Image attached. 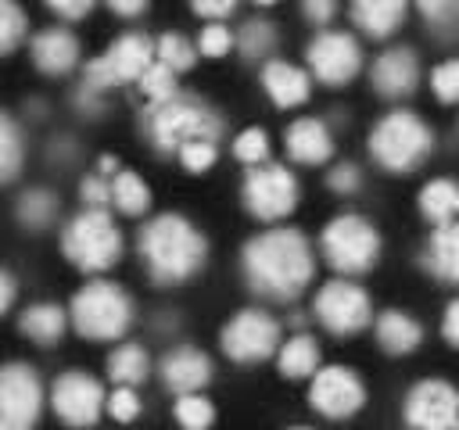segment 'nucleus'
<instances>
[{
	"label": "nucleus",
	"mask_w": 459,
	"mask_h": 430,
	"mask_svg": "<svg viewBox=\"0 0 459 430\" xmlns=\"http://www.w3.org/2000/svg\"><path fill=\"white\" fill-rule=\"evenodd\" d=\"M316 272L308 240L298 229H265L244 244V276L255 294L290 301Z\"/></svg>",
	"instance_id": "nucleus-1"
},
{
	"label": "nucleus",
	"mask_w": 459,
	"mask_h": 430,
	"mask_svg": "<svg viewBox=\"0 0 459 430\" xmlns=\"http://www.w3.org/2000/svg\"><path fill=\"white\" fill-rule=\"evenodd\" d=\"M140 258L147 262L151 276L158 283H179L190 280L208 254L204 236L183 219V215H158L140 229Z\"/></svg>",
	"instance_id": "nucleus-2"
},
{
	"label": "nucleus",
	"mask_w": 459,
	"mask_h": 430,
	"mask_svg": "<svg viewBox=\"0 0 459 430\" xmlns=\"http://www.w3.org/2000/svg\"><path fill=\"white\" fill-rule=\"evenodd\" d=\"M434 147L430 125L416 111H391L369 133V154L387 172H412Z\"/></svg>",
	"instance_id": "nucleus-3"
},
{
	"label": "nucleus",
	"mask_w": 459,
	"mask_h": 430,
	"mask_svg": "<svg viewBox=\"0 0 459 430\" xmlns=\"http://www.w3.org/2000/svg\"><path fill=\"white\" fill-rule=\"evenodd\" d=\"M147 125L161 150H179L183 143H215L222 133V122L208 104L179 93L154 104Z\"/></svg>",
	"instance_id": "nucleus-4"
},
{
	"label": "nucleus",
	"mask_w": 459,
	"mask_h": 430,
	"mask_svg": "<svg viewBox=\"0 0 459 430\" xmlns=\"http://www.w3.org/2000/svg\"><path fill=\"white\" fill-rule=\"evenodd\" d=\"M72 326L90 340H115L133 322V301L118 283L93 280L72 297Z\"/></svg>",
	"instance_id": "nucleus-5"
},
{
	"label": "nucleus",
	"mask_w": 459,
	"mask_h": 430,
	"mask_svg": "<svg viewBox=\"0 0 459 430\" xmlns=\"http://www.w3.org/2000/svg\"><path fill=\"white\" fill-rule=\"evenodd\" d=\"M61 247H65V254H68L72 265H79L86 272H104L122 254V233H118L115 219L108 211L86 208V211H79L65 226Z\"/></svg>",
	"instance_id": "nucleus-6"
},
{
	"label": "nucleus",
	"mask_w": 459,
	"mask_h": 430,
	"mask_svg": "<svg viewBox=\"0 0 459 430\" xmlns=\"http://www.w3.org/2000/svg\"><path fill=\"white\" fill-rule=\"evenodd\" d=\"M323 258L337 272H366L380 258V233L362 215H337L323 229Z\"/></svg>",
	"instance_id": "nucleus-7"
},
{
	"label": "nucleus",
	"mask_w": 459,
	"mask_h": 430,
	"mask_svg": "<svg viewBox=\"0 0 459 430\" xmlns=\"http://www.w3.org/2000/svg\"><path fill=\"white\" fill-rule=\"evenodd\" d=\"M43 408V383L32 366H0V430H32Z\"/></svg>",
	"instance_id": "nucleus-8"
},
{
	"label": "nucleus",
	"mask_w": 459,
	"mask_h": 430,
	"mask_svg": "<svg viewBox=\"0 0 459 430\" xmlns=\"http://www.w3.org/2000/svg\"><path fill=\"white\" fill-rule=\"evenodd\" d=\"M244 201L247 211L265 222L283 219L298 204V179L283 165H255L244 179Z\"/></svg>",
	"instance_id": "nucleus-9"
},
{
	"label": "nucleus",
	"mask_w": 459,
	"mask_h": 430,
	"mask_svg": "<svg viewBox=\"0 0 459 430\" xmlns=\"http://www.w3.org/2000/svg\"><path fill=\"white\" fill-rule=\"evenodd\" d=\"M280 348V326L269 312L244 308L222 326V351L237 362H258L269 358Z\"/></svg>",
	"instance_id": "nucleus-10"
},
{
	"label": "nucleus",
	"mask_w": 459,
	"mask_h": 430,
	"mask_svg": "<svg viewBox=\"0 0 459 430\" xmlns=\"http://www.w3.org/2000/svg\"><path fill=\"white\" fill-rule=\"evenodd\" d=\"M316 315L330 333H359L362 326H369L373 308L362 287L348 280H333L316 294Z\"/></svg>",
	"instance_id": "nucleus-11"
},
{
	"label": "nucleus",
	"mask_w": 459,
	"mask_h": 430,
	"mask_svg": "<svg viewBox=\"0 0 459 430\" xmlns=\"http://www.w3.org/2000/svg\"><path fill=\"white\" fill-rule=\"evenodd\" d=\"M308 401L316 412L330 416V419H344L351 412L362 408L366 401V387L355 376V369L348 366H326L312 373V387H308Z\"/></svg>",
	"instance_id": "nucleus-12"
},
{
	"label": "nucleus",
	"mask_w": 459,
	"mask_h": 430,
	"mask_svg": "<svg viewBox=\"0 0 459 430\" xmlns=\"http://www.w3.org/2000/svg\"><path fill=\"white\" fill-rule=\"evenodd\" d=\"M50 405L54 412L68 423V426H93L97 416L104 412V391L100 383L82 373V369H68L65 376L54 380L50 387Z\"/></svg>",
	"instance_id": "nucleus-13"
},
{
	"label": "nucleus",
	"mask_w": 459,
	"mask_h": 430,
	"mask_svg": "<svg viewBox=\"0 0 459 430\" xmlns=\"http://www.w3.org/2000/svg\"><path fill=\"white\" fill-rule=\"evenodd\" d=\"M405 419L412 430H455L459 394L445 380H423L405 398Z\"/></svg>",
	"instance_id": "nucleus-14"
},
{
	"label": "nucleus",
	"mask_w": 459,
	"mask_h": 430,
	"mask_svg": "<svg viewBox=\"0 0 459 430\" xmlns=\"http://www.w3.org/2000/svg\"><path fill=\"white\" fill-rule=\"evenodd\" d=\"M308 68L319 82L341 86V82L355 79V72L362 68V50H359L355 36H348V32H319L308 43Z\"/></svg>",
	"instance_id": "nucleus-15"
},
{
	"label": "nucleus",
	"mask_w": 459,
	"mask_h": 430,
	"mask_svg": "<svg viewBox=\"0 0 459 430\" xmlns=\"http://www.w3.org/2000/svg\"><path fill=\"white\" fill-rule=\"evenodd\" d=\"M420 82V61L409 47H391L373 61V86L380 97H409Z\"/></svg>",
	"instance_id": "nucleus-16"
},
{
	"label": "nucleus",
	"mask_w": 459,
	"mask_h": 430,
	"mask_svg": "<svg viewBox=\"0 0 459 430\" xmlns=\"http://www.w3.org/2000/svg\"><path fill=\"white\" fill-rule=\"evenodd\" d=\"M100 61L115 82H129V79H140V72L154 61V43L143 32H126L100 54Z\"/></svg>",
	"instance_id": "nucleus-17"
},
{
	"label": "nucleus",
	"mask_w": 459,
	"mask_h": 430,
	"mask_svg": "<svg viewBox=\"0 0 459 430\" xmlns=\"http://www.w3.org/2000/svg\"><path fill=\"white\" fill-rule=\"evenodd\" d=\"M161 376H165V387L179 394H194L212 380V358L197 348H176L161 358Z\"/></svg>",
	"instance_id": "nucleus-18"
},
{
	"label": "nucleus",
	"mask_w": 459,
	"mask_h": 430,
	"mask_svg": "<svg viewBox=\"0 0 459 430\" xmlns=\"http://www.w3.org/2000/svg\"><path fill=\"white\" fill-rule=\"evenodd\" d=\"M32 61L47 75H65L79 64V39L68 29H43L32 36Z\"/></svg>",
	"instance_id": "nucleus-19"
},
{
	"label": "nucleus",
	"mask_w": 459,
	"mask_h": 430,
	"mask_svg": "<svg viewBox=\"0 0 459 430\" xmlns=\"http://www.w3.org/2000/svg\"><path fill=\"white\" fill-rule=\"evenodd\" d=\"M283 140H287V154L301 165H323L333 154V136L319 118H298Z\"/></svg>",
	"instance_id": "nucleus-20"
},
{
	"label": "nucleus",
	"mask_w": 459,
	"mask_h": 430,
	"mask_svg": "<svg viewBox=\"0 0 459 430\" xmlns=\"http://www.w3.org/2000/svg\"><path fill=\"white\" fill-rule=\"evenodd\" d=\"M262 86H265V93L273 97V104H280V108H298V104H305L308 93H312L308 75H305L298 64H290V61H265V68H262Z\"/></svg>",
	"instance_id": "nucleus-21"
},
{
	"label": "nucleus",
	"mask_w": 459,
	"mask_h": 430,
	"mask_svg": "<svg viewBox=\"0 0 459 430\" xmlns=\"http://www.w3.org/2000/svg\"><path fill=\"white\" fill-rule=\"evenodd\" d=\"M405 7L409 0H351V22L366 36L384 39L405 22Z\"/></svg>",
	"instance_id": "nucleus-22"
},
{
	"label": "nucleus",
	"mask_w": 459,
	"mask_h": 430,
	"mask_svg": "<svg viewBox=\"0 0 459 430\" xmlns=\"http://www.w3.org/2000/svg\"><path fill=\"white\" fill-rule=\"evenodd\" d=\"M420 337H423V330H420V322L409 312L391 308V312L377 315V340H380V348L387 355H409V351H416Z\"/></svg>",
	"instance_id": "nucleus-23"
},
{
	"label": "nucleus",
	"mask_w": 459,
	"mask_h": 430,
	"mask_svg": "<svg viewBox=\"0 0 459 430\" xmlns=\"http://www.w3.org/2000/svg\"><path fill=\"white\" fill-rule=\"evenodd\" d=\"M427 262L445 283L459 280V229H455V222H441L434 229V236L427 244Z\"/></svg>",
	"instance_id": "nucleus-24"
},
{
	"label": "nucleus",
	"mask_w": 459,
	"mask_h": 430,
	"mask_svg": "<svg viewBox=\"0 0 459 430\" xmlns=\"http://www.w3.org/2000/svg\"><path fill=\"white\" fill-rule=\"evenodd\" d=\"M65 319H68V315H65L57 305L39 301V305H29V308L22 312L18 326H22V333L32 337L36 344H54V340H61V333H65Z\"/></svg>",
	"instance_id": "nucleus-25"
},
{
	"label": "nucleus",
	"mask_w": 459,
	"mask_h": 430,
	"mask_svg": "<svg viewBox=\"0 0 459 430\" xmlns=\"http://www.w3.org/2000/svg\"><path fill=\"white\" fill-rule=\"evenodd\" d=\"M276 351H280V373L290 376V380H305V376H312L316 366H319V344H316L308 333L290 337V340L280 344Z\"/></svg>",
	"instance_id": "nucleus-26"
},
{
	"label": "nucleus",
	"mask_w": 459,
	"mask_h": 430,
	"mask_svg": "<svg viewBox=\"0 0 459 430\" xmlns=\"http://www.w3.org/2000/svg\"><path fill=\"white\" fill-rule=\"evenodd\" d=\"M108 201L122 215H143L151 208V186L136 172H118L111 179V186H108Z\"/></svg>",
	"instance_id": "nucleus-27"
},
{
	"label": "nucleus",
	"mask_w": 459,
	"mask_h": 430,
	"mask_svg": "<svg viewBox=\"0 0 459 430\" xmlns=\"http://www.w3.org/2000/svg\"><path fill=\"white\" fill-rule=\"evenodd\" d=\"M420 211L430 219V222H452L455 211H459V190L452 179H430L423 190H420Z\"/></svg>",
	"instance_id": "nucleus-28"
},
{
	"label": "nucleus",
	"mask_w": 459,
	"mask_h": 430,
	"mask_svg": "<svg viewBox=\"0 0 459 430\" xmlns=\"http://www.w3.org/2000/svg\"><path fill=\"white\" fill-rule=\"evenodd\" d=\"M147 369H151V362H147V351L140 344H122V348H115L108 355V376L115 383H122V387L140 383L147 376Z\"/></svg>",
	"instance_id": "nucleus-29"
},
{
	"label": "nucleus",
	"mask_w": 459,
	"mask_h": 430,
	"mask_svg": "<svg viewBox=\"0 0 459 430\" xmlns=\"http://www.w3.org/2000/svg\"><path fill=\"white\" fill-rule=\"evenodd\" d=\"M240 54L247 57V61H265L273 50H276V29H273V22H265V18H255V22H247L244 29H240Z\"/></svg>",
	"instance_id": "nucleus-30"
},
{
	"label": "nucleus",
	"mask_w": 459,
	"mask_h": 430,
	"mask_svg": "<svg viewBox=\"0 0 459 430\" xmlns=\"http://www.w3.org/2000/svg\"><path fill=\"white\" fill-rule=\"evenodd\" d=\"M57 215V197L50 190H29L22 194L18 201V219L29 226V229H47Z\"/></svg>",
	"instance_id": "nucleus-31"
},
{
	"label": "nucleus",
	"mask_w": 459,
	"mask_h": 430,
	"mask_svg": "<svg viewBox=\"0 0 459 430\" xmlns=\"http://www.w3.org/2000/svg\"><path fill=\"white\" fill-rule=\"evenodd\" d=\"M22 168V133L18 125L0 111V183H11Z\"/></svg>",
	"instance_id": "nucleus-32"
},
{
	"label": "nucleus",
	"mask_w": 459,
	"mask_h": 430,
	"mask_svg": "<svg viewBox=\"0 0 459 430\" xmlns=\"http://www.w3.org/2000/svg\"><path fill=\"white\" fill-rule=\"evenodd\" d=\"M194 47H190V39H183V36H176V32H165L158 43H154V61H161L165 68H172V72H186L190 64H194Z\"/></svg>",
	"instance_id": "nucleus-33"
},
{
	"label": "nucleus",
	"mask_w": 459,
	"mask_h": 430,
	"mask_svg": "<svg viewBox=\"0 0 459 430\" xmlns=\"http://www.w3.org/2000/svg\"><path fill=\"white\" fill-rule=\"evenodd\" d=\"M140 93L143 97H151L154 104H161V100H169V97H176V72L172 68H165L161 61H151L143 72H140Z\"/></svg>",
	"instance_id": "nucleus-34"
},
{
	"label": "nucleus",
	"mask_w": 459,
	"mask_h": 430,
	"mask_svg": "<svg viewBox=\"0 0 459 430\" xmlns=\"http://www.w3.org/2000/svg\"><path fill=\"white\" fill-rule=\"evenodd\" d=\"M176 419L183 430H208L212 419H215V408L204 394H183L176 401Z\"/></svg>",
	"instance_id": "nucleus-35"
},
{
	"label": "nucleus",
	"mask_w": 459,
	"mask_h": 430,
	"mask_svg": "<svg viewBox=\"0 0 459 430\" xmlns=\"http://www.w3.org/2000/svg\"><path fill=\"white\" fill-rule=\"evenodd\" d=\"M25 11L14 4V0H0V54L14 50L25 36Z\"/></svg>",
	"instance_id": "nucleus-36"
},
{
	"label": "nucleus",
	"mask_w": 459,
	"mask_h": 430,
	"mask_svg": "<svg viewBox=\"0 0 459 430\" xmlns=\"http://www.w3.org/2000/svg\"><path fill=\"white\" fill-rule=\"evenodd\" d=\"M233 154H237L240 161H247V165H265V158H269V136H265V129L255 125V129L237 133Z\"/></svg>",
	"instance_id": "nucleus-37"
},
{
	"label": "nucleus",
	"mask_w": 459,
	"mask_h": 430,
	"mask_svg": "<svg viewBox=\"0 0 459 430\" xmlns=\"http://www.w3.org/2000/svg\"><path fill=\"white\" fill-rule=\"evenodd\" d=\"M430 86H434V93H437L441 104H452V100L459 97V61L437 64V68L430 72Z\"/></svg>",
	"instance_id": "nucleus-38"
},
{
	"label": "nucleus",
	"mask_w": 459,
	"mask_h": 430,
	"mask_svg": "<svg viewBox=\"0 0 459 430\" xmlns=\"http://www.w3.org/2000/svg\"><path fill=\"white\" fill-rule=\"evenodd\" d=\"M104 408L111 412V419H118V423H133V419L140 416V398H136L133 387H115V394L104 398Z\"/></svg>",
	"instance_id": "nucleus-39"
},
{
	"label": "nucleus",
	"mask_w": 459,
	"mask_h": 430,
	"mask_svg": "<svg viewBox=\"0 0 459 430\" xmlns=\"http://www.w3.org/2000/svg\"><path fill=\"white\" fill-rule=\"evenodd\" d=\"M176 154H179L183 168H190V172H204L215 165V143H183Z\"/></svg>",
	"instance_id": "nucleus-40"
},
{
	"label": "nucleus",
	"mask_w": 459,
	"mask_h": 430,
	"mask_svg": "<svg viewBox=\"0 0 459 430\" xmlns=\"http://www.w3.org/2000/svg\"><path fill=\"white\" fill-rule=\"evenodd\" d=\"M230 47H233V36H230L226 25L215 22V25L201 29V54H208V57H222Z\"/></svg>",
	"instance_id": "nucleus-41"
},
{
	"label": "nucleus",
	"mask_w": 459,
	"mask_h": 430,
	"mask_svg": "<svg viewBox=\"0 0 459 430\" xmlns=\"http://www.w3.org/2000/svg\"><path fill=\"white\" fill-rule=\"evenodd\" d=\"M416 7L423 11L427 22L452 25V22H455V11H459V0H416Z\"/></svg>",
	"instance_id": "nucleus-42"
},
{
	"label": "nucleus",
	"mask_w": 459,
	"mask_h": 430,
	"mask_svg": "<svg viewBox=\"0 0 459 430\" xmlns=\"http://www.w3.org/2000/svg\"><path fill=\"white\" fill-rule=\"evenodd\" d=\"M79 194H82V204H86V208H97V211H104V208L111 204V201H108V183H104V179H97V176L82 179Z\"/></svg>",
	"instance_id": "nucleus-43"
},
{
	"label": "nucleus",
	"mask_w": 459,
	"mask_h": 430,
	"mask_svg": "<svg viewBox=\"0 0 459 430\" xmlns=\"http://www.w3.org/2000/svg\"><path fill=\"white\" fill-rule=\"evenodd\" d=\"M326 183H330V190H337V194H351V190H359V168H355V165H337V168L326 176Z\"/></svg>",
	"instance_id": "nucleus-44"
},
{
	"label": "nucleus",
	"mask_w": 459,
	"mask_h": 430,
	"mask_svg": "<svg viewBox=\"0 0 459 430\" xmlns=\"http://www.w3.org/2000/svg\"><path fill=\"white\" fill-rule=\"evenodd\" d=\"M301 11H305V18L312 25H326L333 18V11H337V0H301Z\"/></svg>",
	"instance_id": "nucleus-45"
},
{
	"label": "nucleus",
	"mask_w": 459,
	"mask_h": 430,
	"mask_svg": "<svg viewBox=\"0 0 459 430\" xmlns=\"http://www.w3.org/2000/svg\"><path fill=\"white\" fill-rule=\"evenodd\" d=\"M93 4H97V0H47V7L57 11L61 18H82V14L93 11Z\"/></svg>",
	"instance_id": "nucleus-46"
},
{
	"label": "nucleus",
	"mask_w": 459,
	"mask_h": 430,
	"mask_svg": "<svg viewBox=\"0 0 459 430\" xmlns=\"http://www.w3.org/2000/svg\"><path fill=\"white\" fill-rule=\"evenodd\" d=\"M190 7L204 18H226L237 7V0H190Z\"/></svg>",
	"instance_id": "nucleus-47"
},
{
	"label": "nucleus",
	"mask_w": 459,
	"mask_h": 430,
	"mask_svg": "<svg viewBox=\"0 0 459 430\" xmlns=\"http://www.w3.org/2000/svg\"><path fill=\"white\" fill-rule=\"evenodd\" d=\"M445 340H448L452 348L459 344V305H455V301L445 308Z\"/></svg>",
	"instance_id": "nucleus-48"
},
{
	"label": "nucleus",
	"mask_w": 459,
	"mask_h": 430,
	"mask_svg": "<svg viewBox=\"0 0 459 430\" xmlns=\"http://www.w3.org/2000/svg\"><path fill=\"white\" fill-rule=\"evenodd\" d=\"M108 7L115 14H122V18H136V14L147 11V0H108Z\"/></svg>",
	"instance_id": "nucleus-49"
},
{
	"label": "nucleus",
	"mask_w": 459,
	"mask_h": 430,
	"mask_svg": "<svg viewBox=\"0 0 459 430\" xmlns=\"http://www.w3.org/2000/svg\"><path fill=\"white\" fill-rule=\"evenodd\" d=\"M14 290H18V287H14V280H11V276L0 269V315L11 308V301H14Z\"/></svg>",
	"instance_id": "nucleus-50"
},
{
	"label": "nucleus",
	"mask_w": 459,
	"mask_h": 430,
	"mask_svg": "<svg viewBox=\"0 0 459 430\" xmlns=\"http://www.w3.org/2000/svg\"><path fill=\"white\" fill-rule=\"evenodd\" d=\"M255 4H258V7H269V4H276V0H255Z\"/></svg>",
	"instance_id": "nucleus-51"
},
{
	"label": "nucleus",
	"mask_w": 459,
	"mask_h": 430,
	"mask_svg": "<svg viewBox=\"0 0 459 430\" xmlns=\"http://www.w3.org/2000/svg\"><path fill=\"white\" fill-rule=\"evenodd\" d=\"M290 430H308V426H290Z\"/></svg>",
	"instance_id": "nucleus-52"
}]
</instances>
